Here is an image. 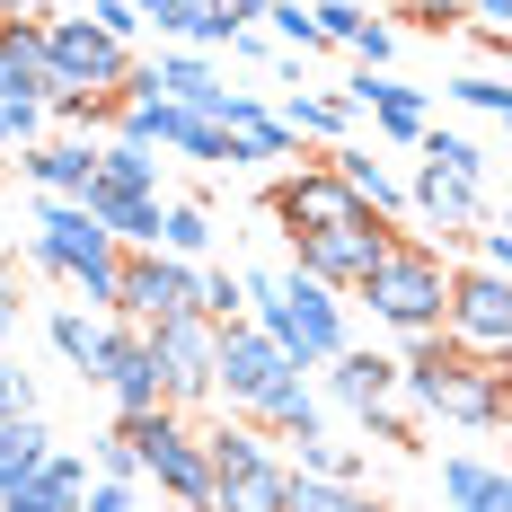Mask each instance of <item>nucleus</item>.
Masks as SVG:
<instances>
[{
    "label": "nucleus",
    "instance_id": "obj_1",
    "mask_svg": "<svg viewBox=\"0 0 512 512\" xmlns=\"http://www.w3.org/2000/svg\"><path fill=\"white\" fill-rule=\"evenodd\" d=\"M398 398H407L415 415L460 424V433H504L512 424V362L460 354L451 336H424V345H407V362H398Z\"/></svg>",
    "mask_w": 512,
    "mask_h": 512
},
{
    "label": "nucleus",
    "instance_id": "obj_2",
    "mask_svg": "<svg viewBox=\"0 0 512 512\" xmlns=\"http://www.w3.org/2000/svg\"><path fill=\"white\" fill-rule=\"evenodd\" d=\"M239 283H248V318L301 362V371H327V362L354 345V336H345V292L309 283L292 265H283V274H239Z\"/></svg>",
    "mask_w": 512,
    "mask_h": 512
},
{
    "label": "nucleus",
    "instance_id": "obj_3",
    "mask_svg": "<svg viewBox=\"0 0 512 512\" xmlns=\"http://www.w3.org/2000/svg\"><path fill=\"white\" fill-rule=\"evenodd\" d=\"M398 345H424V336H442V318H451V256L433 248V239H389V256L371 265V283L354 292Z\"/></svg>",
    "mask_w": 512,
    "mask_h": 512
},
{
    "label": "nucleus",
    "instance_id": "obj_4",
    "mask_svg": "<svg viewBox=\"0 0 512 512\" xmlns=\"http://www.w3.org/2000/svg\"><path fill=\"white\" fill-rule=\"evenodd\" d=\"M36 265L62 274V283H80V301H89V309L124 318V248L98 230V212H89V204H62V195L36 204Z\"/></svg>",
    "mask_w": 512,
    "mask_h": 512
},
{
    "label": "nucleus",
    "instance_id": "obj_5",
    "mask_svg": "<svg viewBox=\"0 0 512 512\" xmlns=\"http://www.w3.org/2000/svg\"><path fill=\"white\" fill-rule=\"evenodd\" d=\"M115 424H124V442L142 451V477H151L177 512H212V504H221V477H212L204 433H186V415H177V407H159V415H115Z\"/></svg>",
    "mask_w": 512,
    "mask_h": 512
},
{
    "label": "nucleus",
    "instance_id": "obj_6",
    "mask_svg": "<svg viewBox=\"0 0 512 512\" xmlns=\"http://www.w3.org/2000/svg\"><path fill=\"white\" fill-rule=\"evenodd\" d=\"M45 62H53V98H133V80H142V62L133 45H115L98 18L80 9V18H45ZM53 115V106H45Z\"/></svg>",
    "mask_w": 512,
    "mask_h": 512
},
{
    "label": "nucleus",
    "instance_id": "obj_7",
    "mask_svg": "<svg viewBox=\"0 0 512 512\" xmlns=\"http://www.w3.org/2000/svg\"><path fill=\"white\" fill-rule=\"evenodd\" d=\"M204 451H212V477H221L212 512H283L292 504V460L274 451L265 424H212Z\"/></svg>",
    "mask_w": 512,
    "mask_h": 512
},
{
    "label": "nucleus",
    "instance_id": "obj_8",
    "mask_svg": "<svg viewBox=\"0 0 512 512\" xmlns=\"http://www.w3.org/2000/svg\"><path fill=\"white\" fill-rule=\"evenodd\" d=\"M292 389H301V362L283 354L256 318L221 327V398H230L239 424H265V407H274V398H292Z\"/></svg>",
    "mask_w": 512,
    "mask_h": 512
},
{
    "label": "nucleus",
    "instance_id": "obj_9",
    "mask_svg": "<svg viewBox=\"0 0 512 512\" xmlns=\"http://www.w3.org/2000/svg\"><path fill=\"white\" fill-rule=\"evenodd\" d=\"M159 354V380H168V407H204V398H221V318H204V309H186V318H151L142 327Z\"/></svg>",
    "mask_w": 512,
    "mask_h": 512
},
{
    "label": "nucleus",
    "instance_id": "obj_10",
    "mask_svg": "<svg viewBox=\"0 0 512 512\" xmlns=\"http://www.w3.org/2000/svg\"><path fill=\"white\" fill-rule=\"evenodd\" d=\"M442 336L460 354L512 362V274H495L486 256L477 265H451V318H442Z\"/></svg>",
    "mask_w": 512,
    "mask_h": 512
},
{
    "label": "nucleus",
    "instance_id": "obj_11",
    "mask_svg": "<svg viewBox=\"0 0 512 512\" xmlns=\"http://www.w3.org/2000/svg\"><path fill=\"white\" fill-rule=\"evenodd\" d=\"M389 221L380 212H354V221H336V230H301L292 239V274H309V283H327V292H362L371 283V265L389 256Z\"/></svg>",
    "mask_w": 512,
    "mask_h": 512
},
{
    "label": "nucleus",
    "instance_id": "obj_12",
    "mask_svg": "<svg viewBox=\"0 0 512 512\" xmlns=\"http://www.w3.org/2000/svg\"><path fill=\"white\" fill-rule=\"evenodd\" d=\"M186 309H204V274H195L186 256L124 248V318H133V327H151V318H186Z\"/></svg>",
    "mask_w": 512,
    "mask_h": 512
},
{
    "label": "nucleus",
    "instance_id": "obj_13",
    "mask_svg": "<svg viewBox=\"0 0 512 512\" xmlns=\"http://www.w3.org/2000/svg\"><path fill=\"white\" fill-rule=\"evenodd\" d=\"M98 389L115 398V415H159V407H168V380H159V354H151V336H142L133 318H115V327H106Z\"/></svg>",
    "mask_w": 512,
    "mask_h": 512
},
{
    "label": "nucleus",
    "instance_id": "obj_14",
    "mask_svg": "<svg viewBox=\"0 0 512 512\" xmlns=\"http://www.w3.org/2000/svg\"><path fill=\"white\" fill-rule=\"evenodd\" d=\"M265 212L283 221V239H301V230H336V221H354L362 195L336 177V159H318V168H301V177H283V186L265 195Z\"/></svg>",
    "mask_w": 512,
    "mask_h": 512
},
{
    "label": "nucleus",
    "instance_id": "obj_15",
    "mask_svg": "<svg viewBox=\"0 0 512 512\" xmlns=\"http://www.w3.org/2000/svg\"><path fill=\"white\" fill-rule=\"evenodd\" d=\"M336 98L354 106V115H371V124H380L389 142H424V133H433V115H424V98H415L407 80H389V71H362V80H345Z\"/></svg>",
    "mask_w": 512,
    "mask_h": 512
},
{
    "label": "nucleus",
    "instance_id": "obj_16",
    "mask_svg": "<svg viewBox=\"0 0 512 512\" xmlns=\"http://www.w3.org/2000/svg\"><path fill=\"white\" fill-rule=\"evenodd\" d=\"M407 204L424 212L442 239H477V221H486V186H468V177H451V168H424ZM442 239H433V248H442Z\"/></svg>",
    "mask_w": 512,
    "mask_h": 512
},
{
    "label": "nucleus",
    "instance_id": "obj_17",
    "mask_svg": "<svg viewBox=\"0 0 512 512\" xmlns=\"http://www.w3.org/2000/svg\"><path fill=\"white\" fill-rule=\"evenodd\" d=\"M327 398H336L345 415H362V407H389V398H398V354L345 345V354L327 362Z\"/></svg>",
    "mask_w": 512,
    "mask_h": 512
},
{
    "label": "nucleus",
    "instance_id": "obj_18",
    "mask_svg": "<svg viewBox=\"0 0 512 512\" xmlns=\"http://www.w3.org/2000/svg\"><path fill=\"white\" fill-rule=\"evenodd\" d=\"M18 168H27L45 195H62V204H89V186H98V142H27Z\"/></svg>",
    "mask_w": 512,
    "mask_h": 512
},
{
    "label": "nucleus",
    "instance_id": "obj_19",
    "mask_svg": "<svg viewBox=\"0 0 512 512\" xmlns=\"http://www.w3.org/2000/svg\"><path fill=\"white\" fill-rule=\"evenodd\" d=\"M80 504H89V460H71V451H53L27 486L0 495V512H80Z\"/></svg>",
    "mask_w": 512,
    "mask_h": 512
},
{
    "label": "nucleus",
    "instance_id": "obj_20",
    "mask_svg": "<svg viewBox=\"0 0 512 512\" xmlns=\"http://www.w3.org/2000/svg\"><path fill=\"white\" fill-rule=\"evenodd\" d=\"M442 504L451 512H512V468L477 460V451H451L442 460Z\"/></svg>",
    "mask_w": 512,
    "mask_h": 512
},
{
    "label": "nucleus",
    "instance_id": "obj_21",
    "mask_svg": "<svg viewBox=\"0 0 512 512\" xmlns=\"http://www.w3.org/2000/svg\"><path fill=\"white\" fill-rule=\"evenodd\" d=\"M89 212H98V230L115 248H159V195H124V186H89Z\"/></svg>",
    "mask_w": 512,
    "mask_h": 512
},
{
    "label": "nucleus",
    "instance_id": "obj_22",
    "mask_svg": "<svg viewBox=\"0 0 512 512\" xmlns=\"http://www.w3.org/2000/svg\"><path fill=\"white\" fill-rule=\"evenodd\" d=\"M327 159H336V177H345V186L362 195V212H380V221H398V212H407V186H398V177H389V168H380L371 151H354V142H336Z\"/></svg>",
    "mask_w": 512,
    "mask_h": 512
},
{
    "label": "nucleus",
    "instance_id": "obj_23",
    "mask_svg": "<svg viewBox=\"0 0 512 512\" xmlns=\"http://www.w3.org/2000/svg\"><path fill=\"white\" fill-rule=\"evenodd\" d=\"M45 460H53L45 415H9V424H0V495H9V486H27Z\"/></svg>",
    "mask_w": 512,
    "mask_h": 512
},
{
    "label": "nucleus",
    "instance_id": "obj_24",
    "mask_svg": "<svg viewBox=\"0 0 512 512\" xmlns=\"http://www.w3.org/2000/svg\"><path fill=\"white\" fill-rule=\"evenodd\" d=\"M53 354L71 362L80 380H98V362H106V318H89V309H53Z\"/></svg>",
    "mask_w": 512,
    "mask_h": 512
},
{
    "label": "nucleus",
    "instance_id": "obj_25",
    "mask_svg": "<svg viewBox=\"0 0 512 512\" xmlns=\"http://www.w3.org/2000/svg\"><path fill=\"white\" fill-rule=\"evenodd\" d=\"M98 186L159 195V159H151V142H106V151H98Z\"/></svg>",
    "mask_w": 512,
    "mask_h": 512
},
{
    "label": "nucleus",
    "instance_id": "obj_26",
    "mask_svg": "<svg viewBox=\"0 0 512 512\" xmlns=\"http://www.w3.org/2000/svg\"><path fill=\"white\" fill-rule=\"evenodd\" d=\"M283 512H389V504L362 495V486H336V477H301V468H292V504Z\"/></svg>",
    "mask_w": 512,
    "mask_h": 512
},
{
    "label": "nucleus",
    "instance_id": "obj_27",
    "mask_svg": "<svg viewBox=\"0 0 512 512\" xmlns=\"http://www.w3.org/2000/svg\"><path fill=\"white\" fill-rule=\"evenodd\" d=\"M274 115H283L301 142H345V124H354V106H345V98H283Z\"/></svg>",
    "mask_w": 512,
    "mask_h": 512
},
{
    "label": "nucleus",
    "instance_id": "obj_28",
    "mask_svg": "<svg viewBox=\"0 0 512 512\" xmlns=\"http://www.w3.org/2000/svg\"><path fill=\"white\" fill-rule=\"evenodd\" d=\"M415 151H424V168H451V177H468V186H486V151H477L468 133H442V124H433Z\"/></svg>",
    "mask_w": 512,
    "mask_h": 512
},
{
    "label": "nucleus",
    "instance_id": "obj_29",
    "mask_svg": "<svg viewBox=\"0 0 512 512\" xmlns=\"http://www.w3.org/2000/svg\"><path fill=\"white\" fill-rule=\"evenodd\" d=\"M265 433L301 451V442H318V433H327V415H318V398H309V389H292V398H274V407H265Z\"/></svg>",
    "mask_w": 512,
    "mask_h": 512
},
{
    "label": "nucleus",
    "instance_id": "obj_30",
    "mask_svg": "<svg viewBox=\"0 0 512 512\" xmlns=\"http://www.w3.org/2000/svg\"><path fill=\"white\" fill-rule=\"evenodd\" d=\"M159 248L195 265V256L212 248V212H204V204H168V212H159Z\"/></svg>",
    "mask_w": 512,
    "mask_h": 512
},
{
    "label": "nucleus",
    "instance_id": "obj_31",
    "mask_svg": "<svg viewBox=\"0 0 512 512\" xmlns=\"http://www.w3.org/2000/svg\"><path fill=\"white\" fill-rule=\"evenodd\" d=\"M292 468H301V477H336V486H362V460L345 451V442H327V433H318V442H301V451H292Z\"/></svg>",
    "mask_w": 512,
    "mask_h": 512
},
{
    "label": "nucleus",
    "instance_id": "obj_32",
    "mask_svg": "<svg viewBox=\"0 0 512 512\" xmlns=\"http://www.w3.org/2000/svg\"><path fill=\"white\" fill-rule=\"evenodd\" d=\"M265 18H274V45H283V53L327 45V36H318V9H309V0H265Z\"/></svg>",
    "mask_w": 512,
    "mask_h": 512
},
{
    "label": "nucleus",
    "instance_id": "obj_33",
    "mask_svg": "<svg viewBox=\"0 0 512 512\" xmlns=\"http://www.w3.org/2000/svg\"><path fill=\"white\" fill-rule=\"evenodd\" d=\"M256 18H265V0H204V53L212 45H239Z\"/></svg>",
    "mask_w": 512,
    "mask_h": 512
},
{
    "label": "nucleus",
    "instance_id": "obj_34",
    "mask_svg": "<svg viewBox=\"0 0 512 512\" xmlns=\"http://www.w3.org/2000/svg\"><path fill=\"white\" fill-rule=\"evenodd\" d=\"M142 18H151L159 36H186V45L204 53V0H133Z\"/></svg>",
    "mask_w": 512,
    "mask_h": 512
},
{
    "label": "nucleus",
    "instance_id": "obj_35",
    "mask_svg": "<svg viewBox=\"0 0 512 512\" xmlns=\"http://www.w3.org/2000/svg\"><path fill=\"white\" fill-rule=\"evenodd\" d=\"M451 98H460V106H486V115H504V124H512V80H495V71H468V80H451Z\"/></svg>",
    "mask_w": 512,
    "mask_h": 512
},
{
    "label": "nucleus",
    "instance_id": "obj_36",
    "mask_svg": "<svg viewBox=\"0 0 512 512\" xmlns=\"http://www.w3.org/2000/svg\"><path fill=\"white\" fill-rule=\"evenodd\" d=\"M354 424H362V442H389V451H415V415H398V407H362Z\"/></svg>",
    "mask_w": 512,
    "mask_h": 512
},
{
    "label": "nucleus",
    "instance_id": "obj_37",
    "mask_svg": "<svg viewBox=\"0 0 512 512\" xmlns=\"http://www.w3.org/2000/svg\"><path fill=\"white\" fill-rule=\"evenodd\" d=\"M204 318L239 327V318H248V283H239V274H204Z\"/></svg>",
    "mask_w": 512,
    "mask_h": 512
},
{
    "label": "nucleus",
    "instance_id": "obj_38",
    "mask_svg": "<svg viewBox=\"0 0 512 512\" xmlns=\"http://www.w3.org/2000/svg\"><path fill=\"white\" fill-rule=\"evenodd\" d=\"M98 477H115V486H142V451L124 442V424H115V433H98Z\"/></svg>",
    "mask_w": 512,
    "mask_h": 512
},
{
    "label": "nucleus",
    "instance_id": "obj_39",
    "mask_svg": "<svg viewBox=\"0 0 512 512\" xmlns=\"http://www.w3.org/2000/svg\"><path fill=\"white\" fill-rule=\"evenodd\" d=\"M309 9H318V36L327 45H354L362 27H371V9H354V0H309Z\"/></svg>",
    "mask_w": 512,
    "mask_h": 512
},
{
    "label": "nucleus",
    "instance_id": "obj_40",
    "mask_svg": "<svg viewBox=\"0 0 512 512\" xmlns=\"http://www.w3.org/2000/svg\"><path fill=\"white\" fill-rule=\"evenodd\" d=\"M89 18H98L115 45H133V36H142V9H133V0H89Z\"/></svg>",
    "mask_w": 512,
    "mask_h": 512
},
{
    "label": "nucleus",
    "instance_id": "obj_41",
    "mask_svg": "<svg viewBox=\"0 0 512 512\" xmlns=\"http://www.w3.org/2000/svg\"><path fill=\"white\" fill-rule=\"evenodd\" d=\"M9 415H36V380L18 371V362H0V424Z\"/></svg>",
    "mask_w": 512,
    "mask_h": 512
},
{
    "label": "nucleus",
    "instance_id": "obj_42",
    "mask_svg": "<svg viewBox=\"0 0 512 512\" xmlns=\"http://www.w3.org/2000/svg\"><path fill=\"white\" fill-rule=\"evenodd\" d=\"M80 512H142V486H115V477H89V504Z\"/></svg>",
    "mask_w": 512,
    "mask_h": 512
},
{
    "label": "nucleus",
    "instance_id": "obj_43",
    "mask_svg": "<svg viewBox=\"0 0 512 512\" xmlns=\"http://www.w3.org/2000/svg\"><path fill=\"white\" fill-rule=\"evenodd\" d=\"M354 53H362V71H389V53H398V36H389V27L371 18V27L354 36Z\"/></svg>",
    "mask_w": 512,
    "mask_h": 512
},
{
    "label": "nucleus",
    "instance_id": "obj_44",
    "mask_svg": "<svg viewBox=\"0 0 512 512\" xmlns=\"http://www.w3.org/2000/svg\"><path fill=\"white\" fill-rule=\"evenodd\" d=\"M18 336V265H0V345Z\"/></svg>",
    "mask_w": 512,
    "mask_h": 512
},
{
    "label": "nucleus",
    "instance_id": "obj_45",
    "mask_svg": "<svg viewBox=\"0 0 512 512\" xmlns=\"http://www.w3.org/2000/svg\"><path fill=\"white\" fill-rule=\"evenodd\" d=\"M27 9H36V0H0V18H27Z\"/></svg>",
    "mask_w": 512,
    "mask_h": 512
},
{
    "label": "nucleus",
    "instance_id": "obj_46",
    "mask_svg": "<svg viewBox=\"0 0 512 512\" xmlns=\"http://www.w3.org/2000/svg\"><path fill=\"white\" fill-rule=\"evenodd\" d=\"M477 9H486V18H512V0H477Z\"/></svg>",
    "mask_w": 512,
    "mask_h": 512
},
{
    "label": "nucleus",
    "instance_id": "obj_47",
    "mask_svg": "<svg viewBox=\"0 0 512 512\" xmlns=\"http://www.w3.org/2000/svg\"><path fill=\"white\" fill-rule=\"evenodd\" d=\"M504 230H512V221H504Z\"/></svg>",
    "mask_w": 512,
    "mask_h": 512
}]
</instances>
